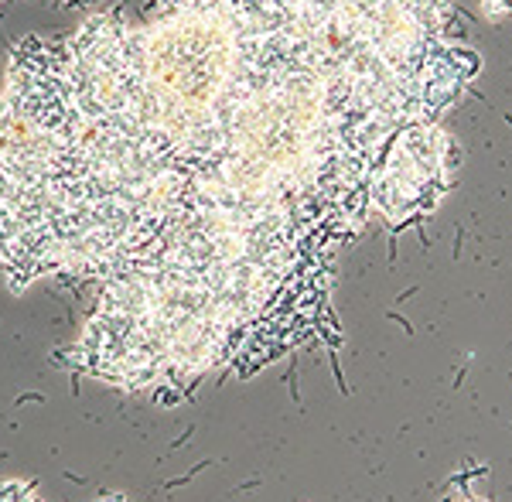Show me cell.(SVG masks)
Here are the masks:
<instances>
[{
	"mask_svg": "<svg viewBox=\"0 0 512 502\" xmlns=\"http://www.w3.org/2000/svg\"><path fill=\"white\" fill-rule=\"evenodd\" d=\"M458 161L461 151L444 127H400L369 178V212H379L390 226L427 219L454 185Z\"/></svg>",
	"mask_w": 512,
	"mask_h": 502,
	"instance_id": "cell-1",
	"label": "cell"
}]
</instances>
